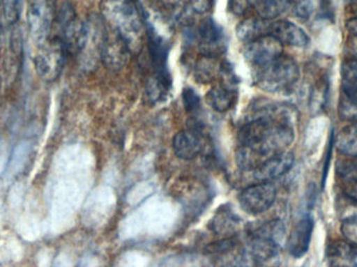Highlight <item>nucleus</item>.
Wrapping results in <instances>:
<instances>
[{
    "mask_svg": "<svg viewBox=\"0 0 357 267\" xmlns=\"http://www.w3.org/2000/svg\"><path fill=\"white\" fill-rule=\"evenodd\" d=\"M293 110L283 105H268L237 134L236 164L252 171L260 164L284 153L295 139Z\"/></svg>",
    "mask_w": 357,
    "mask_h": 267,
    "instance_id": "obj_1",
    "label": "nucleus"
},
{
    "mask_svg": "<svg viewBox=\"0 0 357 267\" xmlns=\"http://www.w3.org/2000/svg\"><path fill=\"white\" fill-rule=\"evenodd\" d=\"M102 18L107 27L121 36L132 54H138L146 39V20L137 0H102Z\"/></svg>",
    "mask_w": 357,
    "mask_h": 267,
    "instance_id": "obj_2",
    "label": "nucleus"
},
{
    "mask_svg": "<svg viewBox=\"0 0 357 267\" xmlns=\"http://www.w3.org/2000/svg\"><path fill=\"white\" fill-rule=\"evenodd\" d=\"M253 79L259 89L270 93H291L300 79V68L291 56L275 60L254 68Z\"/></svg>",
    "mask_w": 357,
    "mask_h": 267,
    "instance_id": "obj_3",
    "label": "nucleus"
},
{
    "mask_svg": "<svg viewBox=\"0 0 357 267\" xmlns=\"http://www.w3.org/2000/svg\"><path fill=\"white\" fill-rule=\"evenodd\" d=\"M67 56L68 52L58 37L50 38L37 45L33 61L38 77L45 83L56 81L64 69Z\"/></svg>",
    "mask_w": 357,
    "mask_h": 267,
    "instance_id": "obj_4",
    "label": "nucleus"
},
{
    "mask_svg": "<svg viewBox=\"0 0 357 267\" xmlns=\"http://www.w3.org/2000/svg\"><path fill=\"white\" fill-rule=\"evenodd\" d=\"M56 16V0H27V26L31 41L36 46L50 39Z\"/></svg>",
    "mask_w": 357,
    "mask_h": 267,
    "instance_id": "obj_5",
    "label": "nucleus"
},
{
    "mask_svg": "<svg viewBox=\"0 0 357 267\" xmlns=\"http://www.w3.org/2000/svg\"><path fill=\"white\" fill-rule=\"evenodd\" d=\"M276 195V187L272 183H256L241 191L239 204L243 211L257 215L272 207Z\"/></svg>",
    "mask_w": 357,
    "mask_h": 267,
    "instance_id": "obj_6",
    "label": "nucleus"
},
{
    "mask_svg": "<svg viewBox=\"0 0 357 267\" xmlns=\"http://www.w3.org/2000/svg\"><path fill=\"white\" fill-rule=\"evenodd\" d=\"M131 54V50L123 38L106 26L100 56L105 66L110 70H121L129 62Z\"/></svg>",
    "mask_w": 357,
    "mask_h": 267,
    "instance_id": "obj_7",
    "label": "nucleus"
},
{
    "mask_svg": "<svg viewBox=\"0 0 357 267\" xmlns=\"http://www.w3.org/2000/svg\"><path fill=\"white\" fill-rule=\"evenodd\" d=\"M283 54V44L271 35L258 38L247 43L243 56L252 67L261 66Z\"/></svg>",
    "mask_w": 357,
    "mask_h": 267,
    "instance_id": "obj_8",
    "label": "nucleus"
},
{
    "mask_svg": "<svg viewBox=\"0 0 357 267\" xmlns=\"http://www.w3.org/2000/svg\"><path fill=\"white\" fill-rule=\"evenodd\" d=\"M202 56H216L226 49V39L222 26L211 18H206L199 23L195 31Z\"/></svg>",
    "mask_w": 357,
    "mask_h": 267,
    "instance_id": "obj_9",
    "label": "nucleus"
},
{
    "mask_svg": "<svg viewBox=\"0 0 357 267\" xmlns=\"http://www.w3.org/2000/svg\"><path fill=\"white\" fill-rule=\"evenodd\" d=\"M295 157L289 151L279 153L260 164L252 170V176L257 183H271L280 176H284L293 167Z\"/></svg>",
    "mask_w": 357,
    "mask_h": 267,
    "instance_id": "obj_10",
    "label": "nucleus"
},
{
    "mask_svg": "<svg viewBox=\"0 0 357 267\" xmlns=\"http://www.w3.org/2000/svg\"><path fill=\"white\" fill-rule=\"evenodd\" d=\"M204 143L199 127L178 132L173 140L174 153L178 159L193 160L203 151Z\"/></svg>",
    "mask_w": 357,
    "mask_h": 267,
    "instance_id": "obj_11",
    "label": "nucleus"
},
{
    "mask_svg": "<svg viewBox=\"0 0 357 267\" xmlns=\"http://www.w3.org/2000/svg\"><path fill=\"white\" fill-rule=\"evenodd\" d=\"M268 35L276 38L283 45L295 47H306L310 41L303 29L289 20L272 21Z\"/></svg>",
    "mask_w": 357,
    "mask_h": 267,
    "instance_id": "obj_12",
    "label": "nucleus"
},
{
    "mask_svg": "<svg viewBox=\"0 0 357 267\" xmlns=\"http://www.w3.org/2000/svg\"><path fill=\"white\" fill-rule=\"evenodd\" d=\"M314 226V218L310 215L304 216L296 224L287 241V249L293 257L302 258L306 255L312 241Z\"/></svg>",
    "mask_w": 357,
    "mask_h": 267,
    "instance_id": "obj_13",
    "label": "nucleus"
},
{
    "mask_svg": "<svg viewBox=\"0 0 357 267\" xmlns=\"http://www.w3.org/2000/svg\"><path fill=\"white\" fill-rule=\"evenodd\" d=\"M326 257L331 267H357V243L335 241L327 247Z\"/></svg>",
    "mask_w": 357,
    "mask_h": 267,
    "instance_id": "obj_14",
    "label": "nucleus"
},
{
    "mask_svg": "<svg viewBox=\"0 0 357 267\" xmlns=\"http://www.w3.org/2000/svg\"><path fill=\"white\" fill-rule=\"evenodd\" d=\"M236 98L237 87L224 83L214 85L206 96L208 105L220 113L227 112L232 109L236 102Z\"/></svg>",
    "mask_w": 357,
    "mask_h": 267,
    "instance_id": "obj_15",
    "label": "nucleus"
},
{
    "mask_svg": "<svg viewBox=\"0 0 357 267\" xmlns=\"http://www.w3.org/2000/svg\"><path fill=\"white\" fill-rule=\"evenodd\" d=\"M272 20L260 18V17H248L238 23L236 27V35L241 41L245 43L254 41L258 38L268 35Z\"/></svg>",
    "mask_w": 357,
    "mask_h": 267,
    "instance_id": "obj_16",
    "label": "nucleus"
},
{
    "mask_svg": "<svg viewBox=\"0 0 357 267\" xmlns=\"http://www.w3.org/2000/svg\"><path fill=\"white\" fill-rule=\"evenodd\" d=\"M337 176L344 195L357 204V161L349 160L337 164Z\"/></svg>",
    "mask_w": 357,
    "mask_h": 267,
    "instance_id": "obj_17",
    "label": "nucleus"
},
{
    "mask_svg": "<svg viewBox=\"0 0 357 267\" xmlns=\"http://www.w3.org/2000/svg\"><path fill=\"white\" fill-rule=\"evenodd\" d=\"M293 3L294 0H254L253 10L260 18L272 20L283 14Z\"/></svg>",
    "mask_w": 357,
    "mask_h": 267,
    "instance_id": "obj_18",
    "label": "nucleus"
},
{
    "mask_svg": "<svg viewBox=\"0 0 357 267\" xmlns=\"http://www.w3.org/2000/svg\"><path fill=\"white\" fill-rule=\"evenodd\" d=\"M222 63L216 56H202L195 65V77L201 83H210L216 77H220Z\"/></svg>",
    "mask_w": 357,
    "mask_h": 267,
    "instance_id": "obj_19",
    "label": "nucleus"
},
{
    "mask_svg": "<svg viewBox=\"0 0 357 267\" xmlns=\"http://www.w3.org/2000/svg\"><path fill=\"white\" fill-rule=\"evenodd\" d=\"M337 151L350 158H357V121L342 130L337 139Z\"/></svg>",
    "mask_w": 357,
    "mask_h": 267,
    "instance_id": "obj_20",
    "label": "nucleus"
},
{
    "mask_svg": "<svg viewBox=\"0 0 357 267\" xmlns=\"http://www.w3.org/2000/svg\"><path fill=\"white\" fill-rule=\"evenodd\" d=\"M22 0H0V16L4 25L15 26L21 16Z\"/></svg>",
    "mask_w": 357,
    "mask_h": 267,
    "instance_id": "obj_21",
    "label": "nucleus"
},
{
    "mask_svg": "<svg viewBox=\"0 0 357 267\" xmlns=\"http://www.w3.org/2000/svg\"><path fill=\"white\" fill-rule=\"evenodd\" d=\"M342 86L357 90V58L347 59L342 64Z\"/></svg>",
    "mask_w": 357,
    "mask_h": 267,
    "instance_id": "obj_22",
    "label": "nucleus"
},
{
    "mask_svg": "<svg viewBox=\"0 0 357 267\" xmlns=\"http://www.w3.org/2000/svg\"><path fill=\"white\" fill-rule=\"evenodd\" d=\"M238 245V241L235 237H228L222 241H214L206 247L208 254H225L232 251Z\"/></svg>",
    "mask_w": 357,
    "mask_h": 267,
    "instance_id": "obj_23",
    "label": "nucleus"
},
{
    "mask_svg": "<svg viewBox=\"0 0 357 267\" xmlns=\"http://www.w3.org/2000/svg\"><path fill=\"white\" fill-rule=\"evenodd\" d=\"M234 218L228 212H220V216H215L212 222V229L216 233L231 232V228L235 226Z\"/></svg>",
    "mask_w": 357,
    "mask_h": 267,
    "instance_id": "obj_24",
    "label": "nucleus"
},
{
    "mask_svg": "<svg viewBox=\"0 0 357 267\" xmlns=\"http://www.w3.org/2000/svg\"><path fill=\"white\" fill-rule=\"evenodd\" d=\"M183 104L188 113H197L201 109V100L190 88H186L183 91Z\"/></svg>",
    "mask_w": 357,
    "mask_h": 267,
    "instance_id": "obj_25",
    "label": "nucleus"
},
{
    "mask_svg": "<svg viewBox=\"0 0 357 267\" xmlns=\"http://www.w3.org/2000/svg\"><path fill=\"white\" fill-rule=\"evenodd\" d=\"M253 6L254 0H230L229 1L231 12L239 16H243L249 10H253Z\"/></svg>",
    "mask_w": 357,
    "mask_h": 267,
    "instance_id": "obj_26",
    "label": "nucleus"
},
{
    "mask_svg": "<svg viewBox=\"0 0 357 267\" xmlns=\"http://www.w3.org/2000/svg\"><path fill=\"white\" fill-rule=\"evenodd\" d=\"M333 142H335V136L331 134L328 147H327L326 155H325L324 165H323L322 181H321L322 188H324L325 182H326L327 176H328L329 166H331V153H333V144H335Z\"/></svg>",
    "mask_w": 357,
    "mask_h": 267,
    "instance_id": "obj_27",
    "label": "nucleus"
},
{
    "mask_svg": "<svg viewBox=\"0 0 357 267\" xmlns=\"http://www.w3.org/2000/svg\"><path fill=\"white\" fill-rule=\"evenodd\" d=\"M348 31L357 37V18H350L346 23Z\"/></svg>",
    "mask_w": 357,
    "mask_h": 267,
    "instance_id": "obj_28",
    "label": "nucleus"
},
{
    "mask_svg": "<svg viewBox=\"0 0 357 267\" xmlns=\"http://www.w3.org/2000/svg\"><path fill=\"white\" fill-rule=\"evenodd\" d=\"M348 10L351 14V18H357V0H349Z\"/></svg>",
    "mask_w": 357,
    "mask_h": 267,
    "instance_id": "obj_29",
    "label": "nucleus"
},
{
    "mask_svg": "<svg viewBox=\"0 0 357 267\" xmlns=\"http://www.w3.org/2000/svg\"><path fill=\"white\" fill-rule=\"evenodd\" d=\"M0 40H1V18H0Z\"/></svg>",
    "mask_w": 357,
    "mask_h": 267,
    "instance_id": "obj_30",
    "label": "nucleus"
}]
</instances>
